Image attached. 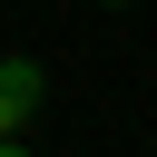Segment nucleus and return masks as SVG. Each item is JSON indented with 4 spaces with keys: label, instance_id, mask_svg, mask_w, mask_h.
Returning <instances> with one entry per match:
<instances>
[{
    "label": "nucleus",
    "instance_id": "1",
    "mask_svg": "<svg viewBox=\"0 0 157 157\" xmlns=\"http://www.w3.org/2000/svg\"><path fill=\"white\" fill-rule=\"evenodd\" d=\"M39 98H49L39 59H0V157H20V147H29V118H39Z\"/></svg>",
    "mask_w": 157,
    "mask_h": 157
},
{
    "label": "nucleus",
    "instance_id": "2",
    "mask_svg": "<svg viewBox=\"0 0 157 157\" xmlns=\"http://www.w3.org/2000/svg\"><path fill=\"white\" fill-rule=\"evenodd\" d=\"M98 10H137V0H98Z\"/></svg>",
    "mask_w": 157,
    "mask_h": 157
}]
</instances>
